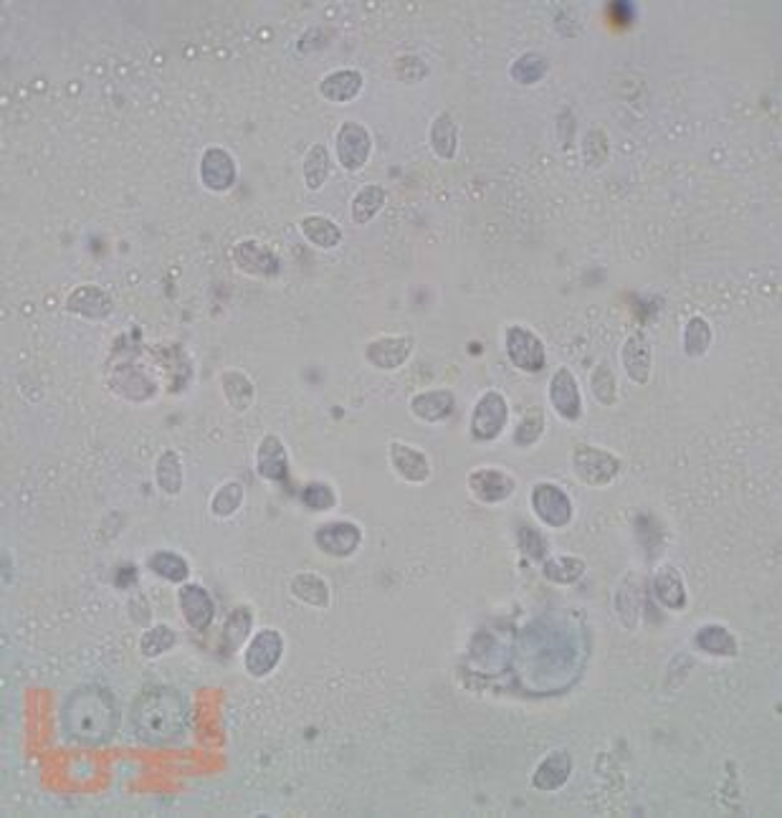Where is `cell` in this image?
Wrapping results in <instances>:
<instances>
[{"instance_id": "6da1fadb", "label": "cell", "mask_w": 782, "mask_h": 818, "mask_svg": "<svg viewBox=\"0 0 782 818\" xmlns=\"http://www.w3.org/2000/svg\"><path fill=\"white\" fill-rule=\"evenodd\" d=\"M130 725L140 743L170 745L180 740L188 727L185 697L173 687L155 684L137 694L130 710Z\"/></svg>"}, {"instance_id": "7a4b0ae2", "label": "cell", "mask_w": 782, "mask_h": 818, "mask_svg": "<svg viewBox=\"0 0 782 818\" xmlns=\"http://www.w3.org/2000/svg\"><path fill=\"white\" fill-rule=\"evenodd\" d=\"M61 720H64L66 735L76 743L104 745L117 735V699L109 689L97 687V684H84V687H76L66 697Z\"/></svg>"}, {"instance_id": "3957f363", "label": "cell", "mask_w": 782, "mask_h": 818, "mask_svg": "<svg viewBox=\"0 0 782 818\" xmlns=\"http://www.w3.org/2000/svg\"><path fill=\"white\" fill-rule=\"evenodd\" d=\"M572 472L588 487H608L621 474V459L603 446L578 444L572 451Z\"/></svg>"}, {"instance_id": "277c9868", "label": "cell", "mask_w": 782, "mask_h": 818, "mask_svg": "<svg viewBox=\"0 0 782 818\" xmlns=\"http://www.w3.org/2000/svg\"><path fill=\"white\" fill-rule=\"evenodd\" d=\"M504 347L512 365L522 373H540L547 365V350L540 335H534L524 325H509L504 330Z\"/></svg>"}, {"instance_id": "5b68a950", "label": "cell", "mask_w": 782, "mask_h": 818, "mask_svg": "<svg viewBox=\"0 0 782 818\" xmlns=\"http://www.w3.org/2000/svg\"><path fill=\"white\" fill-rule=\"evenodd\" d=\"M281 656H284V636L276 629H261L254 634V639L246 644L243 651V669L249 677L266 679L271 672H276Z\"/></svg>"}, {"instance_id": "8992f818", "label": "cell", "mask_w": 782, "mask_h": 818, "mask_svg": "<svg viewBox=\"0 0 782 818\" xmlns=\"http://www.w3.org/2000/svg\"><path fill=\"white\" fill-rule=\"evenodd\" d=\"M529 502H532V510L534 515H537V520H540L542 525L552 527V530L567 527L572 522V515H575V510H572V499L567 497L565 489L557 487V484L552 482L534 484Z\"/></svg>"}, {"instance_id": "52a82bcc", "label": "cell", "mask_w": 782, "mask_h": 818, "mask_svg": "<svg viewBox=\"0 0 782 818\" xmlns=\"http://www.w3.org/2000/svg\"><path fill=\"white\" fill-rule=\"evenodd\" d=\"M509 423V403L504 393L486 391L476 401L474 413H471V436L476 441H494L502 436V431Z\"/></svg>"}, {"instance_id": "ba28073f", "label": "cell", "mask_w": 782, "mask_h": 818, "mask_svg": "<svg viewBox=\"0 0 782 818\" xmlns=\"http://www.w3.org/2000/svg\"><path fill=\"white\" fill-rule=\"evenodd\" d=\"M337 160L345 170L350 173H357L367 165L370 155H373V137L367 132V127L362 122L347 120L342 122L340 132H337Z\"/></svg>"}, {"instance_id": "9c48e42d", "label": "cell", "mask_w": 782, "mask_h": 818, "mask_svg": "<svg viewBox=\"0 0 782 818\" xmlns=\"http://www.w3.org/2000/svg\"><path fill=\"white\" fill-rule=\"evenodd\" d=\"M360 542V525L347 520L327 522V525L317 527V532H314V545H317L319 553L329 555V558H350V555L357 553Z\"/></svg>"}, {"instance_id": "30bf717a", "label": "cell", "mask_w": 782, "mask_h": 818, "mask_svg": "<svg viewBox=\"0 0 782 818\" xmlns=\"http://www.w3.org/2000/svg\"><path fill=\"white\" fill-rule=\"evenodd\" d=\"M469 492L484 504H502L517 492V479L497 466H479L466 479Z\"/></svg>"}, {"instance_id": "8fae6325", "label": "cell", "mask_w": 782, "mask_h": 818, "mask_svg": "<svg viewBox=\"0 0 782 818\" xmlns=\"http://www.w3.org/2000/svg\"><path fill=\"white\" fill-rule=\"evenodd\" d=\"M416 340L410 335H383L365 345V360L378 370H398L413 355Z\"/></svg>"}, {"instance_id": "7c38bea8", "label": "cell", "mask_w": 782, "mask_h": 818, "mask_svg": "<svg viewBox=\"0 0 782 818\" xmlns=\"http://www.w3.org/2000/svg\"><path fill=\"white\" fill-rule=\"evenodd\" d=\"M550 403L555 413L565 421L575 423L583 418V396H580V385L575 373L570 368H557L550 378Z\"/></svg>"}, {"instance_id": "4fadbf2b", "label": "cell", "mask_w": 782, "mask_h": 818, "mask_svg": "<svg viewBox=\"0 0 782 818\" xmlns=\"http://www.w3.org/2000/svg\"><path fill=\"white\" fill-rule=\"evenodd\" d=\"M178 606L183 613V621L190 629L203 634L211 629L213 618H216V603H213L211 593L205 591L198 583H183L178 591Z\"/></svg>"}, {"instance_id": "5bb4252c", "label": "cell", "mask_w": 782, "mask_h": 818, "mask_svg": "<svg viewBox=\"0 0 782 818\" xmlns=\"http://www.w3.org/2000/svg\"><path fill=\"white\" fill-rule=\"evenodd\" d=\"M200 183L213 193H226L236 183V160L223 147H208L200 158Z\"/></svg>"}, {"instance_id": "9a60e30c", "label": "cell", "mask_w": 782, "mask_h": 818, "mask_svg": "<svg viewBox=\"0 0 782 818\" xmlns=\"http://www.w3.org/2000/svg\"><path fill=\"white\" fill-rule=\"evenodd\" d=\"M233 264L243 271V274H251V277H261V279H271L279 274L281 261L279 256L271 249H266L259 241H238L233 246Z\"/></svg>"}, {"instance_id": "2e32d148", "label": "cell", "mask_w": 782, "mask_h": 818, "mask_svg": "<svg viewBox=\"0 0 782 818\" xmlns=\"http://www.w3.org/2000/svg\"><path fill=\"white\" fill-rule=\"evenodd\" d=\"M390 466L395 469L400 479L410 484H423L431 479V461H428L426 451L416 449V446L405 444V441H390L388 446Z\"/></svg>"}, {"instance_id": "e0dca14e", "label": "cell", "mask_w": 782, "mask_h": 818, "mask_svg": "<svg viewBox=\"0 0 782 818\" xmlns=\"http://www.w3.org/2000/svg\"><path fill=\"white\" fill-rule=\"evenodd\" d=\"M66 312L76 317H84V320H107L114 312V302L102 287L97 284H81L74 292L66 297Z\"/></svg>"}, {"instance_id": "ac0fdd59", "label": "cell", "mask_w": 782, "mask_h": 818, "mask_svg": "<svg viewBox=\"0 0 782 818\" xmlns=\"http://www.w3.org/2000/svg\"><path fill=\"white\" fill-rule=\"evenodd\" d=\"M572 775V755L565 748L550 750L532 773V786L542 793L560 791Z\"/></svg>"}, {"instance_id": "d6986e66", "label": "cell", "mask_w": 782, "mask_h": 818, "mask_svg": "<svg viewBox=\"0 0 782 818\" xmlns=\"http://www.w3.org/2000/svg\"><path fill=\"white\" fill-rule=\"evenodd\" d=\"M256 472L269 482H286L289 479V451L284 441L274 434H266L256 449Z\"/></svg>"}, {"instance_id": "ffe728a7", "label": "cell", "mask_w": 782, "mask_h": 818, "mask_svg": "<svg viewBox=\"0 0 782 818\" xmlns=\"http://www.w3.org/2000/svg\"><path fill=\"white\" fill-rule=\"evenodd\" d=\"M456 408L454 391L448 388H433V391H421L418 396L410 398V413L423 423H441L446 421Z\"/></svg>"}, {"instance_id": "44dd1931", "label": "cell", "mask_w": 782, "mask_h": 818, "mask_svg": "<svg viewBox=\"0 0 782 818\" xmlns=\"http://www.w3.org/2000/svg\"><path fill=\"white\" fill-rule=\"evenodd\" d=\"M621 363H623V368H626L628 378H631L636 385H646L648 380H651L653 355H651V345H648L643 332H633V335L623 342Z\"/></svg>"}, {"instance_id": "7402d4cb", "label": "cell", "mask_w": 782, "mask_h": 818, "mask_svg": "<svg viewBox=\"0 0 782 818\" xmlns=\"http://www.w3.org/2000/svg\"><path fill=\"white\" fill-rule=\"evenodd\" d=\"M641 593L643 583L636 573H628L618 583V588H615V616H618V621H621V626L626 631H633L638 626V618H641Z\"/></svg>"}, {"instance_id": "603a6c76", "label": "cell", "mask_w": 782, "mask_h": 818, "mask_svg": "<svg viewBox=\"0 0 782 818\" xmlns=\"http://www.w3.org/2000/svg\"><path fill=\"white\" fill-rule=\"evenodd\" d=\"M653 596L669 611H684L689 596H686V583L681 578V570L674 565H661L653 575Z\"/></svg>"}, {"instance_id": "cb8c5ba5", "label": "cell", "mask_w": 782, "mask_h": 818, "mask_svg": "<svg viewBox=\"0 0 782 818\" xmlns=\"http://www.w3.org/2000/svg\"><path fill=\"white\" fill-rule=\"evenodd\" d=\"M362 92V74L357 69H340L319 82V94L332 104L352 102Z\"/></svg>"}, {"instance_id": "d4e9b609", "label": "cell", "mask_w": 782, "mask_h": 818, "mask_svg": "<svg viewBox=\"0 0 782 818\" xmlns=\"http://www.w3.org/2000/svg\"><path fill=\"white\" fill-rule=\"evenodd\" d=\"M289 591H292V596L299 603H304L309 608H322L324 611L332 603V591H329L327 580L317 573H309V570L294 575L292 583H289Z\"/></svg>"}, {"instance_id": "484cf974", "label": "cell", "mask_w": 782, "mask_h": 818, "mask_svg": "<svg viewBox=\"0 0 782 818\" xmlns=\"http://www.w3.org/2000/svg\"><path fill=\"white\" fill-rule=\"evenodd\" d=\"M694 646L709 656H727V659L737 656L739 651L734 634L727 626H722V623H707V626H702V629L696 631Z\"/></svg>"}, {"instance_id": "4316f807", "label": "cell", "mask_w": 782, "mask_h": 818, "mask_svg": "<svg viewBox=\"0 0 782 818\" xmlns=\"http://www.w3.org/2000/svg\"><path fill=\"white\" fill-rule=\"evenodd\" d=\"M299 231H302V236L309 244L322 251H332L342 244V228L332 218L304 216L299 221Z\"/></svg>"}, {"instance_id": "83f0119b", "label": "cell", "mask_w": 782, "mask_h": 818, "mask_svg": "<svg viewBox=\"0 0 782 818\" xmlns=\"http://www.w3.org/2000/svg\"><path fill=\"white\" fill-rule=\"evenodd\" d=\"M221 388H223V398H226V403L236 413L249 411L251 403H254V398H256V388H254V383H251V378L236 368L226 370V373L221 375Z\"/></svg>"}, {"instance_id": "f1b7e54d", "label": "cell", "mask_w": 782, "mask_h": 818, "mask_svg": "<svg viewBox=\"0 0 782 818\" xmlns=\"http://www.w3.org/2000/svg\"><path fill=\"white\" fill-rule=\"evenodd\" d=\"M431 147L441 160H454L459 152V125L448 112H441L431 122Z\"/></svg>"}, {"instance_id": "f546056e", "label": "cell", "mask_w": 782, "mask_h": 818, "mask_svg": "<svg viewBox=\"0 0 782 818\" xmlns=\"http://www.w3.org/2000/svg\"><path fill=\"white\" fill-rule=\"evenodd\" d=\"M585 560L575 558V555H557V558H545L542 560V575H545L550 583H557V586H572L578 583L585 575Z\"/></svg>"}, {"instance_id": "4dcf8cb0", "label": "cell", "mask_w": 782, "mask_h": 818, "mask_svg": "<svg viewBox=\"0 0 782 818\" xmlns=\"http://www.w3.org/2000/svg\"><path fill=\"white\" fill-rule=\"evenodd\" d=\"M155 482L160 487V492H165L168 497H178L180 489H183V464H180L178 451L165 449L157 456Z\"/></svg>"}, {"instance_id": "1f68e13d", "label": "cell", "mask_w": 782, "mask_h": 818, "mask_svg": "<svg viewBox=\"0 0 782 818\" xmlns=\"http://www.w3.org/2000/svg\"><path fill=\"white\" fill-rule=\"evenodd\" d=\"M147 568L157 575V578L168 580V583H185L190 575L188 560L175 550H155L147 558Z\"/></svg>"}, {"instance_id": "d6a6232c", "label": "cell", "mask_w": 782, "mask_h": 818, "mask_svg": "<svg viewBox=\"0 0 782 818\" xmlns=\"http://www.w3.org/2000/svg\"><path fill=\"white\" fill-rule=\"evenodd\" d=\"M254 629V611L249 606H236L226 616L223 623V649L236 651L238 646L246 644Z\"/></svg>"}, {"instance_id": "836d02e7", "label": "cell", "mask_w": 782, "mask_h": 818, "mask_svg": "<svg viewBox=\"0 0 782 818\" xmlns=\"http://www.w3.org/2000/svg\"><path fill=\"white\" fill-rule=\"evenodd\" d=\"M385 206V188L383 185H362L360 190L352 198V221L357 226H367L380 213V208Z\"/></svg>"}, {"instance_id": "e575fe53", "label": "cell", "mask_w": 782, "mask_h": 818, "mask_svg": "<svg viewBox=\"0 0 782 818\" xmlns=\"http://www.w3.org/2000/svg\"><path fill=\"white\" fill-rule=\"evenodd\" d=\"M329 168H332V158H329L327 145L317 142L304 155V183L309 190H319L329 178Z\"/></svg>"}, {"instance_id": "d590c367", "label": "cell", "mask_w": 782, "mask_h": 818, "mask_svg": "<svg viewBox=\"0 0 782 818\" xmlns=\"http://www.w3.org/2000/svg\"><path fill=\"white\" fill-rule=\"evenodd\" d=\"M712 325L702 315H694L684 327V353L689 358H704L712 347Z\"/></svg>"}, {"instance_id": "8d00e7d4", "label": "cell", "mask_w": 782, "mask_h": 818, "mask_svg": "<svg viewBox=\"0 0 782 818\" xmlns=\"http://www.w3.org/2000/svg\"><path fill=\"white\" fill-rule=\"evenodd\" d=\"M175 644H178V636H175L173 626H168V623H155V626H150V629L142 634L140 654L145 656V659H160V656L168 654Z\"/></svg>"}, {"instance_id": "74e56055", "label": "cell", "mask_w": 782, "mask_h": 818, "mask_svg": "<svg viewBox=\"0 0 782 818\" xmlns=\"http://www.w3.org/2000/svg\"><path fill=\"white\" fill-rule=\"evenodd\" d=\"M542 434H545V411L540 406L527 408L524 416L519 418L517 428H514V444L519 449H529L542 439Z\"/></svg>"}, {"instance_id": "f35d334b", "label": "cell", "mask_w": 782, "mask_h": 818, "mask_svg": "<svg viewBox=\"0 0 782 818\" xmlns=\"http://www.w3.org/2000/svg\"><path fill=\"white\" fill-rule=\"evenodd\" d=\"M545 74H547V59L542 54H537V51H527V54H522L517 61H514L512 69H509V76H512L517 84H524V87H529V84H537Z\"/></svg>"}, {"instance_id": "ab89813d", "label": "cell", "mask_w": 782, "mask_h": 818, "mask_svg": "<svg viewBox=\"0 0 782 818\" xmlns=\"http://www.w3.org/2000/svg\"><path fill=\"white\" fill-rule=\"evenodd\" d=\"M112 385L119 396L130 398V401H147V398L155 396V385L147 380V375L142 370H130L125 375H117L112 380Z\"/></svg>"}, {"instance_id": "60d3db41", "label": "cell", "mask_w": 782, "mask_h": 818, "mask_svg": "<svg viewBox=\"0 0 782 818\" xmlns=\"http://www.w3.org/2000/svg\"><path fill=\"white\" fill-rule=\"evenodd\" d=\"M590 388H593V398L600 406L610 408L618 401V383H615L613 370H610V365L605 360L595 365V370L590 373Z\"/></svg>"}, {"instance_id": "b9f144b4", "label": "cell", "mask_w": 782, "mask_h": 818, "mask_svg": "<svg viewBox=\"0 0 782 818\" xmlns=\"http://www.w3.org/2000/svg\"><path fill=\"white\" fill-rule=\"evenodd\" d=\"M243 504V487L241 482H226L216 489L211 499V515L213 517H233L238 512V507Z\"/></svg>"}, {"instance_id": "7bdbcfd3", "label": "cell", "mask_w": 782, "mask_h": 818, "mask_svg": "<svg viewBox=\"0 0 782 818\" xmlns=\"http://www.w3.org/2000/svg\"><path fill=\"white\" fill-rule=\"evenodd\" d=\"M517 548H519V553H524V558L534 560V563H542V560L547 558V553H550L545 535H542L540 530H534V527H527V525H522L517 530Z\"/></svg>"}, {"instance_id": "ee69618b", "label": "cell", "mask_w": 782, "mask_h": 818, "mask_svg": "<svg viewBox=\"0 0 782 818\" xmlns=\"http://www.w3.org/2000/svg\"><path fill=\"white\" fill-rule=\"evenodd\" d=\"M302 502L312 512H327L337 504L335 489L324 482H312L302 489Z\"/></svg>"}, {"instance_id": "f6af8a7d", "label": "cell", "mask_w": 782, "mask_h": 818, "mask_svg": "<svg viewBox=\"0 0 782 818\" xmlns=\"http://www.w3.org/2000/svg\"><path fill=\"white\" fill-rule=\"evenodd\" d=\"M608 137L603 130H590L583 140V158L588 168H600L608 160Z\"/></svg>"}]
</instances>
